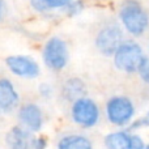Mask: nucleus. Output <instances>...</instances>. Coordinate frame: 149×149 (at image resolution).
Instances as JSON below:
<instances>
[{
    "label": "nucleus",
    "mask_w": 149,
    "mask_h": 149,
    "mask_svg": "<svg viewBox=\"0 0 149 149\" xmlns=\"http://www.w3.org/2000/svg\"><path fill=\"white\" fill-rule=\"evenodd\" d=\"M118 16L122 28L134 38L143 37L148 31L149 13L136 0H124Z\"/></svg>",
    "instance_id": "obj_1"
},
{
    "label": "nucleus",
    "mask_w": 149,
    "mask_h": 149,
    "mask_svg": "<svg viewBox=\"0 0 149 149\" xmlns=\"http://www.w3.org/2000/svg\"><path fill=\"white\" fill-rule=\"evenodd\" d=\"M145 58L143 47L134 39H126L114 54L113 60L116 70L124 73H137L140 63Z\"/></svg>",
    "instance_id": "obj_2"
},
{
    "label": "nucleus",
    "mask_w": 149,
    "mask_h": 149,
    "mask_svg": "<svg viewBox=\"0 0 149 149\" xmlns=\"http://www.w3.org/2000/svg\"><path fill=\"white\" fill-rule=\"evenodd\" d=\"M42 60L49 70L59 72L64 70L70 60L68 45L60 37H50L42 49Z\"/></svg>",
    "instance_id": "obj_3"
},
{
    "label": "nucleus",
    "mask_w": 149,
    "mask_h": 149,
    "mask_svg": "<svg viewBox=\"0 0 149 149\" xmlns=\"http://www.w3.org/2000/svg\"><path fill=\"white\" fill-rule=\"evenodd\" d=\"M124 29L116 22H109L98 30L94 43L100 54L103 56H114L124 39Z\"/></svg>",
    "instance_id": "obj_4"
},
{
    "label": "nucleus",
    "mask_w": 149,
    "mask_h": 149,
    "mask_svg": "<svg viewBox=\"0 0 149 149\" xmlns=\"http://www.w3.org/2000/svg\"><path fill=\"white\" fill-rule=\"evenodd\" d=\"M136 113L131 98L126 95H114L106 103V115L110 123L118 127H124L132 122Z\"/></svg>",
    "instance_id": "obj_5"
},
{
    "label": "nucleus",
    "mask_w": 149,
    "mask_h": 149,
    "mask_svg": "<svg viewBox=\"0 0 149 149\" xmlns=\"http://www.w3.org/2000/svg\"><path fill=\"white\" fill-rule=\"evenodd\" d=\"M71 115L73 122L80 127L90 128L95 126L100 119V107L92 98L82 97L72 103Z\"/></svg>",
    "instance_id": "obj_6"
},
{
    "label": "nucleus",
    "mask_w": 149,
    "mask_h": 149,
    "mask_svg": "<svg viewBox=\"0 0 149 149\" xmlns=\"http://www.w3.org/2000/svg\"><path fill=\"white\" fill-rule=\"evenodd\" d=\"M9 72L21 79L33 80L41 74V65L30 55H9L5 58Z\"/></svg>",
    "instance_id": "obj_7"
},
{
    "label": "nucleus",
    "mask_w": 149,
    "mask_h": 149,
    "mask_svg": "<svg viewBox=\"0 0 149 149\" xmlns=\"http://www.w3.org/2000/svg\"><path fill=\"white\" fill-rule=\"evenodd\" d=\"M18 119L30 132H38L43 124L42 110L36 103H25L18 110Z\"/></svg>",
    "instance_id": "obj_8"
},
{
    "label": "nucleus",
    "mask_w": 149,
    "mask_h": 149,
    "mask_svg": "<svg viewBox=\"0 0 149 149\" xmlns=\"http://www.w3.org/2000/svg\"><path fill=\"white\" fill-rule=\"evenodd\" d=\"M20 95L15 85L8 79H0V110L4 113H10L17 107Z\"/></svg>",
    "instance_id": "obj_9"
},
{
    "label": "nucleus",
    "mask_w": 149,
    "mask_h": 149,
    "mask_svg": "<svg viewBox=\"0 0 149 149\" xmlns=\"http://www.w3.org/2000/svg\"><path fill=\"white\" fill-rule=\"evenodd\" d=\"M62 95L65 101L73 103L80 98L86 97V85L79 77H71L63 84Z\"/></svg>",
    "instance_id": "obj_10"
},
{
    "label": "nucleus",
    "mask_w": 149,
    "mask_h": 149,
    "mask_svg": "<svg viewBox=\"0 0 149 149\" xmlns=\"http://www.w3.org/2000/svg\"><path fill=\"white\" fill-rule=\"evenodd\" d=\"M33 140L30 137V131L22 127L16 126L7 134V143L16 149H28V147H33Z\"/></svg>",
    "instance_id": "obj_11"
},
{
    "label": "nucleus",
    "mask_w": 149,
    "mask_h": 149,
    "mask_svg": "<svg viewBox=\"0 0 149 149\" xmlns=\"http://www.w3.org/2000/svg\"><path fill=\"white\" fill-rule=\"evenodd\" d=\"M58 149H93V144L82 135H67L59 140Z\"/></svg>",
    "instance_id": "obj_12"
},
{
    "label": "nucleus",
    "mask_w": 149,
    "mask_h": 149,
    "mask_svg": "<svg viewBox=\"0 0 149 149\" xmlns=\"http://www.w3.org/2000/svg\"><path fill=\"white\" fill-rule=\"evenodd\" d=\"M73 0H29L30 7L38 13H46L55 9H65Z\"/></svg>",
    "instance_id": "obj_13"
},
{
    "label": "nucleus",
    "mask_w": 149,
    "mask_h": 149,
    "mask_svg": "<svg viewBox=\"0 0 149 149\" xmlns=\"http://www.w3.org/2000/svg\"><path fill=\"white\" fill-rule=\"evenodd\" d=\"M130 131H115L105 137V145L107 149H128Z\"/></svg>",
    "instance_id": "obj_14"
},
{
    "label": "nucleus",
    "mask_w": 149,
    "mask_h": 149,
    "mask_svg": "<svg viewBox=\"0 0 149 149\" xmlns=\"http://www.w3.org/2000/svg\"><path fill=\"white\" fill-rule=\"evenodd\" d=\"M85 9V3L84 0H73L67 8H65V15L68 17H76V16L81 15Z\"/></svg>",
    "instance_id": "obj_15"
},
{
    "label": "nucleus",
    "mask_w": 149,
    "mask_h": 149,
    "mask_svg": "<svg viewBox=\"0 0 149 149\" xmlns=\"http://www.w3.org/2000/svg\"><path fill=\"white\" fill-rule=\"evenodd\" d=\"M137 74L141 79V81L149 86V56H147V55L143 59V62L140 63L139 70H137Z\"/></svg>",
    "instance_id": "obj_16"
},
{
    "label": "nucleus",
    "mask_w": 149,
    "mask_h": 149,
    "mask_svg": "<svg viewBox=\"0 0 149 149\" xmlns=\"http://www.w3.org/2000/svg\"><path fill=\"white\" fill-rule=\"evenodd\" d=\"M144 127H149V110L141 116V118H139L135 122H132V123L128 126V130H127V131H135V130L144 128Z\"/></svg>",
    "instance_id": "obj_17"
},
{
    "label": "nucleus",
    "mask_w": 149,
    "mask_h": 149,
    "mask_svg": "<svg viewBox=\"0 0 149 149\" xmlns=\"http://www.w3.org/2000/svg\"><path fill=\"white\" fill-rule=\"evenodd\" d=\"M145 147H147V144H145L144 140L141 139V136H139V135H136V134H131L128 149H144Z\"/></svg>",
    "instance_id": "obj_18"
},
{
    "label": "nucleus",
    "mask_w": 149,
    "mask_h": 149,
    "mask_svg": "<svg viewBox=\"0 0 149 149\" xmlns=\"http://www.w3.org/2000/svg\"><path fill=\"white\" fill-rule=\"evenodd\" d=\"M38 92H39V95H41V97L49 100V98L52 97L54 89H52V86L50 84H47V82H42V84H39V86H38Z\"/></svg>",
    "instance_id": "obj_19"
},
{
    "label": "nucleus",
    "mask_w": 149,
    "mask_h": 149,
    "mask_svg": "<svg viewBox=\"0 0 149 149\" xmlns=\"http://www.w3.org/2000/svg\"><path fill=\"white\" fill-rule=\"evenodd\" d=\"M7 16H8V4L5 0H0V22H3Z\"/></svg>",
    "instance_id": "obj_20"
},
{
    "label": "nucleus",
    "mask_w": 149,
    "mask_h": 149,
    "mask_svg": "<svg viewBox=\"0 0 149 149\" xmlns=\"http://www.w3.org/2000/svg\"><path fill=\"white\" fill-rule=\"evenodd\" d=\"M47 141L45 137H37L33 140V149H46Z\"/></svg>",
    "instance_id": "obj_21"
},
{
    "label": "nucleus",
    "mask_w": 149,
    "mask_h": 149,
    "mask_svg": "<svg viewBox=\"0 0 149 149\" xmlns=\"http://www.w3.org/2000/svg\"><path fill=\"white\" fill-rule=\"evenodd\" d=\"M144 149H149V144H147V147H145Z\"/></svg>",
    "instance_id": "obj_22"
},
{
    "label": "nucleus",
    "mask_w": 149,
    "mask_h": 149,
    "mask_svg": "<svg viewBox=\"0 0 149 149\" xmlns=\"http://www.w3.org/2000/svg\"><path fill=\"white\" fill-rule=\"evenodd\" d=\"M10 149H16V148H10Z\"/></svg>",
    "instance_id": "obj_23"
},
{
    "label": "nucleus",
    "mask_w": 149,
    "mask_h": 149,
    "mask_svg": "<svg viewBox=\"0 0 149 149\" xmlns=\"http://www.w3.org/2000/svg\"><path fill=\"white\" fill-rule=\"evenodd\" d=\"M0 111H1V110H0Z\"/></svg>",
    "instance_id": "obj_24"
}]
</instances>
